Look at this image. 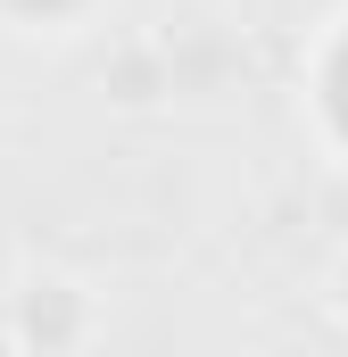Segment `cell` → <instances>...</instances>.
Instances as JSON below:
<instances>
[{"instance_id":"1","label":"cell","mask_w":348,"mask_h":357,"mask_svg":"<svg viewBox=\"0 0 348 357\" xmlns=\"http://www.w3.org/2000/svg\"><path fill=\"white\" fill-rule=\"evenodd\" d=\"M332 108H340V125H348V50H340V75H332Z\"/></svg>"},{"instance_id":"2","label":"cell","mask_w":348,"mask_h":357,"mask_svg":"<svg viewBox=\"0 0 348 357\" xmlns=\"http://www.w3.org/2000/svg\"><path fill=\"white\" fill-rule=\"evenodd\" d=\"M17 8H67V0H17Z\"/></svg>"}]
</instances>
